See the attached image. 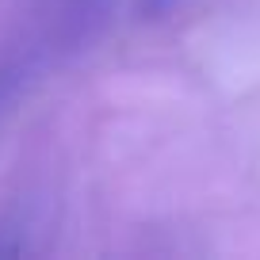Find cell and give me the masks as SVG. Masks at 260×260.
Wrapping results in <instances>:
<instances>
[]
</instances>
